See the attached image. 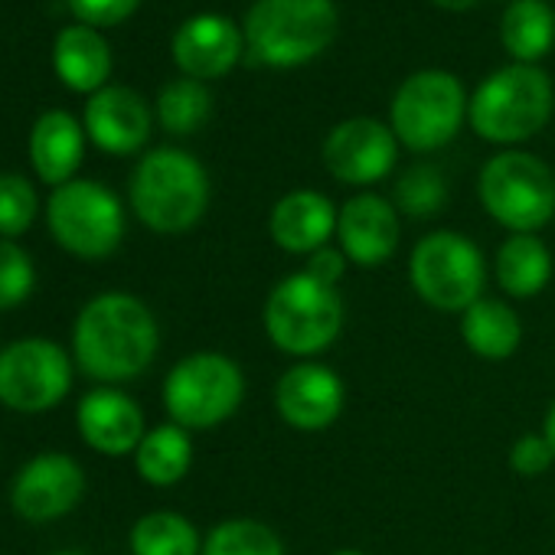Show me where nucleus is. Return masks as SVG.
I'll use <instances>...</instances> for the list:
<instances>
[{"label":"nucleus","instance_id":"1","mask_svg":"<svg viewBox=\"0 0 555 555\" xmlns=\"http://www.w3.org/2000/svg\"><path fill=\"white\" fill-rule=\"evenodd\" d=\"M160 331L144 301L125 292L92 298L73 327L76 366L99 383L138 379L157 357Z\"/></svg>","mask_w":555,"mask_h":555},{"label":"nucleus","instance_id":"2","mask_svg":"<svg viewBox=\"0 0 555 555\" xmlns=\"http://www.w3.org/2000/svg\"><path fill=\"white\" fill-rule=\"evenodd\" d=\"M134 216L160 235L190 232L209 206L206 167L180 147L147 151L128 183Z\"/></svg>","mask_w":555,"mask_h":555},{"label":"nucleus","instance_id":"3","mask_svg":"<svg viewBox=\"0 0 555 555\" xmlns=\"http://www.w3.org/2000/svg\"><path fill=\"white\" fill-rule=\"evenodd\" d=\"M337 37L334 0H255L245 14V47L255 63L298 69Z\"/></svg>","mask_w":555,"mask_h":555},{"label":"nucleus","instance_id":"4","mask_svg":"<svg viewBox=\"0 0 555 555\" xmlns=\"http://www.w3.org/2000/svg\"><path fill=\"white\" fill-rule=\"evenodd\" d=\"M344 314L347 308L337 288L318 282L308 271H298L271 288L261 324L268 340L282 353L311 360L337 344Z\"/></svg>","mask_w":555,"mask_h":555},{"label":"nucleus","instance_id":"5","mask_svg":"<svg viewBox=\"0 0 555 555\" xmlns=\"http://www.w3.org/2000/svg\"><path fill=\"white\" fill-rule=\"evenodd\" d=\"M552 108V79L535 66L516 63L480 82L467 105V121L490 144H519L548 125Z\"/></svg>","mask_w":555,"mask_h":555},{"label":"nucleus","instance_id":"6","mask_svg":"<svg viewBox=\"0 0 555 555\" xmlns=\"http://www.w3.org/2000/svg\"><path fill=\"white\" fill-rule=\"evenodd\" d=\"M409 282L428 308L464 314L483 298L487 261L467 235L438 229L415 242L409 255Z\"/></svg>","mask_w":555,"mask_h":555},{"label":"nucleus","instance_id":"7","mask_svg":"<svg viewBox=\"0 0 555 555\" xmlns=\"http://www.w3.org/2000/svg\"><path fill=\"white\" fill-rule=\"evenodd\" d=\"M477 193L509 235H535L555 219V173L526 151H503L480 170Z\"/></svg>","mask_w":555,"mask_h":555},{"label":"nucleus","instance_id":"8","mask_svg":"<svg viewBox=\"0 0 555 555\" xmlns=\"http://www.w3.org/2000/svg\"><path fill=\"white\" fill-rule=\"evenodd\" d=\"M245 399V376L225 353H190L164 379V409L186 431H209L229 422Z\"/></svg>","mask_w":555,"mask_h":555},{"label":"nucleus","instance_id":"9","mask_svg":"<svg viewBox=\"0 0 555 555\" xmlns=\"http://www.w3.org/2000/svg\"><path fill=\"white\" fill-rule=\"evenodd\" d=\"M467 118V92L464 86L441 69H422L409 76L392 105L389 128L415 154H431L451 144Z\"/></svg>","mask_w":555,"mask_h":555},{"label":"nucleus","instance_id":"10","mask_svg":"<svg viewBox=\"0 0 555 555\" xmlns=\"http://www.w3.org/2000/svg\"><path fill=\"white\" fill-rule=\"evenodd\" d=\"M47 222L60 248L76 258H108L125 238L121 199L99 180H69L53 190Z\"/></svg>","mask_w":555,"mask_h":555},{"label":"nucleus","instance_id":"11","mask_svg":"<svg viewBox=\"0 0 555 555\" xmlns=\"http://www.w3.org/2000/svg\"><path fill=\"white\" fill-rule=\"evenodd\" d=\"M73 389V360L50 337H24L0 350V405L24 415L56 409Z\"/></svg>","mask_w":555,"mask_h":555},{"label":"nucleus","instance_id":"12","mask_svg":"<svg viewBox=\"0 0 555 555\" xmlns=\"http://www.w3.org/2000/svg\"><path fill=\"white\" fill-rule=\"evenodd\" d=\"M86 470L76 457L47 451L30 457L11 483V506L27 522H53L79 506Z\"/></svg>","mask_w":555,"mask_h":555},{"label":"nucleus","instance_id":"13","mask_svg":"<svg viewBox=\"0 0 555 555\" xmlns=\"http://www.w3.org/2000/svg\"><path fill=\"white\" fill-rule=\"evenodd\" d=\"M396 134L376 118L340 121L324 141V164L334 180L350 186H370L392 173L396 167Z\"/></svg>","mask_w":555,"mask_h":555},{"label":"nucleus","instance_id":"14","mask_svg":"<svg viewBox=\"0 0 555 555\" xmlns=\"http://www.w3.org/2000/svg\"><path fill=\"white\" fill-rule=\"evenodd\" d=\"M347 405L344 379L324 363H298L274 386V409L295 431H327Z\"/></svg>","mask_w":555,"mask_h":555},{"label":"nucleus","instance_id":"15","mask_svg":"<svg viewBox=\"0 0 555 555\" xmlns=\"http://www.w3.org/2000/svg\"><path fill=\"white\" fill-rule=\"evenodd\" d=\"M399 235V212L386 196L357 193L353 199L344 203L337 219V242L347 261L360 268H379L396 255Z\"/></svg>","mask_w":555,"mask_h":555},{"label":"nucleus","instance_id":"16","mask_svg":"<svg viewBox=\"0 0 555 555\" xmlns=\"http://www.w3.org/2000/svg\"><path fill=\"white\" fill-rule=\"evenodd\" d=\"M76 422H79L82 441L92 451L105 454V457L134 454L138 444L147 435L141 405L131 396H125L121 389H112V386H102V389L86 392L79 399Z\"/></svg>","mask_w":555,"mask_h":555},{"label":"nucleus","instance_id":"17","mask_svg":"<svg viewBox=\"0 0 555 555\" xmlns=\"http://www.w3.org/2000/svg\"><path fill=\"white\" fill-rule=\"evenodd\" d=\"M86 134L105 154H138L151 138V108L134 89L105 86L86 102Z\"/></svg>","mask_w":555,"mask_h":555},{"label":"nucleus","instance_id":"18","mask_svg":"<svg viewBox=\"0 0 555 555\" xmlns=\"http://www.w3.org/2000/svg\"><path fill=\"white\" fill-rule=\"evenodd\" d=\"M245 34L222 14H196L173 37V63L186 79H222L242 56Z\"/></svg>","mask_w":555,"mask_h":555},{"label":"nucleus","instance_id":"19","mask_svg":"<svg viewBox=\"0 0 555 555\" xmlns=\"http://www.w3.org/2000/svg\"><path fill=\"white\" fill-rule=\"evenodd\" d=\"M340 209L318 190H292L274 203L268 232L288 255H314L337 235Z\"/></svg>","mask_w":555,"mask_h":555},{"label":"nucleus","instance_id":"20","mask_svg":"<svg viewBox=\"0 0 555 555\" xmlns=\"http://www.w3.org/2000/svg\"><path fill=\"white\" fill-rule=\"evenodd\" d=\"M82 157H86L82 125L63 108L43 112L30 131V164H34L37 177L56 190V186L76 180Z\"/></svg>","mask_w":555,"mask_h":555},{"label":"nucleus","instance_id":"21","mask_svg":"<svg viewBox=\"0 0 555 555\" xmlns=\"http://www.w3.org/2000/svg\"><path fill=\"white\" fill-rule=\"evenodd\" d=\"M53 66H56V76H60L63 86H69L73 92L95 95L108 82L112 50H108V43L102 40V34L95 27L73 24V27L60 30V37H56Z\"/></svg>","mask_w":555,"mask_h":555},{"label":"nucleus","instance_id":"22","mask_svg":"<svg viewBox=\"0 0 555 555\" xmlns=\"http://www.w3.org/2000/svg\"><path fill=\"white\" fill-rule=\"evenodd\" d=\"M461 340L464 347L490 363L509 360L522 344V321L519 314L493 298H480L461 314Z\"/></svg>","mask_w":555,"mask_h":555},{"label":"nucleus","instance_id":"23","mask_svg":"<svg viewBox=\"0 0 555 555\" xmlns=\"http://www.w3.org/2000/svg\"><path fill=\"white\" fill-rule=\"evenodd\" d=\"M493 274L509 298H535L552 278V251L539 235H509L493 255Z\"/></svg>","mask_w":555,"mask_h":555},{"label":"nucleus","instance_id":"24","mask_svg":"<svg viewBox=\"0 0 555 555\" xmlns=\"http://www.w3.org/2000/svg\"><path fill=\"white\" fill-rule=\"evenodd\" d=\"M193 464V441L190 431L167 422L144 435V441L134 451V467L144 483L151 487H173L190 474Z\"/></svg>","mask_w":555,"mask_h":555},{"label":"nucleus","instance_id":"25","mask_svg":"<svg viewBox=\"0 0 555 555\" xmlns=\"http://www.w3.org/2000/svg\"><path fill=\"white\" fill-rule=\"evenodd\" d=\"M500 37L516 63L532 66L555 47V14L545 0H513L503 14Z\"/></svg>","mask_w":555,"mask_h":555},{"label":"nucleus","instance_id":"26","mask_svg":"<svg viewBox=\"0 0 555 555\" xmlns=\"http://www.w3.org/2000/svg\"><path fill=\"white\" fill-rule=\"evenodd\" d=\"M131 552L134 555H203V539L186 516L173 509H154L131 526Z\"/></svg>","mask_w":555,"mask_h":555},{"label":"nucleus","instance_id":"27","mask_svg":"<svg viewBox=\"0 0 555 555\" xmlns=\"http://www.w3.org/2000/svg\"><path fill=\"white\" fill-rule=\"evenodd\" d=\"M203 555H288L285 542L268 522L235 516L222 519L203 539Z\"/></svg>","mask_w":555,"mask_h":555},{"label":"nucleus","instance_id":"28","mask_svg":"<svg viewBox=\"0 0 555 555\" xmlns=\"http://www.w3.org/2000/svg\"><path fill=\"white\" fill-rule=\"evenodd\" d=\"M212 112V95L206 92L203 82L196 79H177L167 82L157 95V118L164 131L170 134H193L209 121Z\"/></svg>","mask_w":555,"mask_h":555},{"label":"nucleus","instance_id":"29","mask_svg":"<svg viewBox=\"0 0 555 555\" xmlns=\"http://www.w3.org/2000/svg\"><path fill=\"white\" fill-rule=\"evenodd\" d=\"M444 199H448V186L435 164H415L396 183V206L412 219L435 216L444 206Z\"/></svg>","mask_w":555,"mask_h":555},{"label":"nucleus","instance_id":"30","mask_svg":"<svg viewBox=\"0 0 555 555\" xmlns=\"http://www.w3.org/2000/svg\"><path fill=\"white\" fill-rule=\"evenodd\" d=\"M40 212V193L24 173H0V238L24 235Z\"/></svg>","mask_w":555,"mask_h":555},{"label":"nucleus","instance_id":"31","mask_svg":"<svg viewBox=\"0 0 555 555\" xmlns=\"http://www.w3.org/2000/svg\"><path fill=\"white\" fill-rule=\"evenodd\" d=\"M37 288V268L24 245L0 238V311L24 305Z\"/></svg>","mask_w":555,"mask_h":555},{"label":"nucleus","instance_id":"32","mask_svg":"<svg viewBox=\"0 0 555 555\" xmlns=\"http://www.w3.org/2000/svg\"><path fill=\"white\" fill-rule=\"evenodd\" d=\"M555 461V451L552 444L545 441V435H522L513 441L509 448V467L519 474V477H542Z\"/></svg>","mask_w":555,"mask_h":555},{"label":"nucleus","instance_id":"33","mask_svg":"<svg viewBox=\"0 0 555 555\" xmlns=\"http://www.w3.org/2000/svg\"><path fill=\"white\" fill-rule=\"evenodd\" d=\"M141 0H69V11L79 17V24L86 27H118L125 24Z\"/></svg>","mask_w":555,"mask_h":555},{"label":"nucleus","instance_id":"34","mask_svg":"<svg viewBox=\"0 0 555 555\" xmlns=\"http://www.w3.org/2000/svg\"><path fill=\"white\" fill-rule=\"evenodd\" d=\"M305 271H308L311 278H318V282L337 288V285L344 282V274H347V255H344L340 248H334V245H324V248H318L314 255H308Z\"/></svg>","mask_w":555,"mask_h":555},{"label":"nucleus","instance_id":"35","mask_svg":"<svg viewBox=\"0 0 555 555\" xmlns=\"http://www.w3.org/2000/svg\"><path fill=\"white\" fill-rule=\"evenodd\" d=\"M542 435H545V441H548V444H552V451H555V402H552V405H548V412H545Z\"/></svg>","mask_w":555,"mask_h":555},{"label":"nucleus","instance_id":"36","mask_svg":"<svg viewBox=\"0 0 555 555\" xmlns=\"http://www.w3.org/2000/svg\"><path fill=\"white\" fill-rule=\"evenodd\" d=\"M435 4L444 11H470L474 4H480V0H435Z\"/></svg>","mask_w":555,"mask_h":555},{"label":"nucleus","instance_id":"37","mask_svg":"<svg viewBox=\"0 0 555 555\" xmlns=\"http://www.w3.org/2000/svg\"><path fill=\"white\" fill-rule=\"evenodd\" d=\"M331 555H366V552H360V548H337V552H331Z\"/></svg>","mask_w":555,"mask_h":555},{"label":"nucleus","instance_id":"38","mask_svg":"<svg viewBox=\"0 0 555 555\" xmlns=\"http://www.w3.org/2000/svg\"><path fill=\"white\" fill-rule=\"evenodd\" d=\"M53 555H82V552H53Z\"/></svg>","mask_w":555,"mask_h":555}]
</instances>
